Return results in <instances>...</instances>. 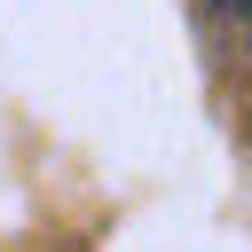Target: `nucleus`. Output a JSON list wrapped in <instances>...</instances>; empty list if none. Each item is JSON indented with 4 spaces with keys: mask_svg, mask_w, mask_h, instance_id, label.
<instances>
[{
    "mask_svg": "<svg viewBox=\"0 0 252 252\" xmlns=\"http://www.w3.org/2000/svg\"><path fill=\"white\" fill-rule=\"evenodd\" d=\"M213 8H228V16H252V0H213Z\"/></svg>",
    "mask_w": 252,
    "mask_h": 252,
    "instance_id": "1",
    "label": "nucleus"
}]
</instances>
